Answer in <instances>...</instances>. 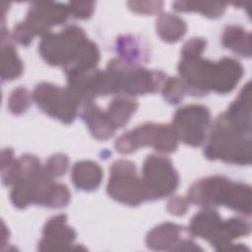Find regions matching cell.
<instances>
[{
  "mask_svg": "<svg viewBox=\"0 0 252 252\" xmlns=\"http://www.w3.org/2000/svg\"><path fill=\"white\" fill-rule=\"evenodd\" d=\"M65 220V216L63 215L49 220L43 230L44 239L40 243V250L65 249L64 247L73 241L75 232L66 225Z\"/></svg>",
  "mask_w": 252,
  "mask_h": 252,
  "instance_id": "30bf717a",
  "label": "cell"
},
{
  "mask_svg": "<svg viewBox=\"0 0 252 252\" xmlns=\"http://www.w3.org/2000/svg\"><path fill=\"white\" fill-rule=\"evenodd\" d=\"M67 162L68 159L64 155H56L52 157L49 159L48 164H46V171L49 175L58 176L64 174L67 168Z\"/></svg>",
  "mask_w": 252,
  "mask_h": 252,
  "instance_id": "44dd1931",
  "label": "cell"
},
{
  "mask_svg": "<svg viewBox=\"0 0 252 252\" xmlns=\"http://www.w3.org/2000/svg\"><path fill=\"white\" fill-rule=\"evenodd\" d=\"M143 176L148 199L167 195L178 184V175L171 162L162 157L149 156L144 163Z\"/></svg>",
  "mask_w": 252,
  "mask_h": 252,
  "instance_id": "52a82bcc",
  "label": "cell"
},
{
  "mask_svg": "<svg viewBox=\"0 0 252 252\" xmlns=\"http://www.w3.org/2000/svg\"><path fill=\"white\" fill-rule=\"evenodd\" d=\"M169 209L170 212H172V214H176V215H180V214H184L185 210H186V203L183 199L177 198L174 200H171L169 203Z\"/></svg>",
  "mask_w": 252,
  "mask_h": 252,
  "instance_id": "603a6c76",
  "label": "cell"
},
{
  "mask_svg": "<svg viewBox=\"0 0 252 252\" xmlns=\"http://www.w3.org/2000/svg\"><path fill=\"white\" fill-rule=\"evenodd\" d=\"M83 117L88 123L92 133L98 139H107L112 136L114 127L107 115L95 105L88 102L83 109Z\"/></svg>",
  "mask_w": 252,
  "mask_h": 252,
  "instance_id": "7c38bea8",
  "label": "cell"
},
{
  "mask_svg": "<svg viewBox=\"0 0 252 252\" xmlns=\"http://www.w3.org/2000/svg\"><path fill=\"white\" fill-rule=\"evenodd\" d=\"M66 20V11L61 6L55 4H37L31 9L28 22L25 25L34 33L46 32L49 26L58 25Z\"/></svg>",
  "mask_w": 252,
  "mask_h": 252,
  "instance_id": "9c48e42d",
  "label": "cell"
},
{
  "mask_svg": "<svg viewBox=\"0 0 252 252\" xmlns=\"http://www.w3.org/2000/svg\"><path fill=\"white\" fill-rule=\"evenodd\" d=\"M3 52V58L7 59V67L2 69L3 72V78L13 79L15 77H18L22 72V64L21 61L18 59L17 54L15 50L13 49V46L9 45L6 49H2Z\"/></svg>",
  "mask_w": 252,
  "mask_h": 252,
  "instance_id": "ac0fdd59",
  "label": "cell"
},
{
  "mask_svg": "<svg viewBox=\"0 0 252 252\" xmlns=\"http://www.w3.org/2000/svg\"><path fill=\"white\" fill-rule=\"evenodd\" d=\"M157 30L167 41H175L185 32L184 22L171 15H163L157 22Z\"/></svg>",
  "mask_w": 252,
  "mask_h": 252,
  "instance_id": "e0dca14e",
  "label": "cell"
},
{
  "mask_svg": "<svg viewBox=\"0 0 252 252\" xmlns=\"http://www.w3.org/2000/svg\"><path fill=\"white\" fill-rule=\"evenodd\" d=\"M33 98L44 112L66 123L71 122L76 115L79 98L71 90L41 84L36 87Z\"/></svg>",
  "mask_w": 252,
  "mask_h": 252,
  "instance_id": "8992f818",
  "label": "cell"
},
{
  "mask_svg": "<svg viewBox=\"0 0 252 252\" xmlns=\"http://www.w3.org/2000/svg\"><path fill=\"white\" fill-rule=\"evenodd\" d=\"M250 134L235 127L223 114L216 122L205 152L211 158L245 164L250 162Z\"/></svg>",
  "mask_w": 252,
  "mask_h": 252,
  "instance_id": "3957f363",
  "label": "cell"
},
{
  "mask_svg": "<svg viewBox=\"0 0 252 252\" xmlns=\"http://www.w3.org/2000/svg\"><path fill=\"white\" fill-rule=\"evenodd\" d=\"M205 41L200 38H192L183 46V57H197L204 49Z\"/></svg>",
  "mask_w": 252,
  "mask_h": 252,
  "instance_id": "7402d4cb",
  "label": "cell"
},
{
  "mask_svg": "<svg viewBox=\"0 0 252 252\" xmlns=\"http://www.w3.org/2000/svg\"><path fill=\"white\" fill-rule=\"evenodd\" d=\"M223 45L241 56H250V33L237 27H228L222 37Z\"/></svg>",
  "mask_w": 252,
  "mask_h": 252,
  "instance_id": "2e32d148",
  "label": "cell"
},
{
  "mask_svg": "<svg viewBox=\"0 0 252 252\" xmlns=\"http://www.w3.org/2000/svg\"><path fill=\"white\" fill-rule=\"evenodd\" d=\"M101 169L92 161H80L73 167L72 178L74 184L84 190L95 189L100 183Z\"/></svg>",
  "mask_w": 252,
  "mask_h": 252,
  "instance_id": "4fadbf2b",
  "label": "cell"
},
{
  "mask_svg": "<svg viewBox=\"0 0 252 252\" xmlns=\"http://www.w3.org/2000/svg\"><path fill=\"white\" fill-rule=\"evenodd\" d=\"M181 228L172 223H164L156 227L148 235V246L156 250H173L174 245H177Z\"/></svg>",
  "mask_w": 252,
  "mask_h": 252,
  "instance_id": "5bb4252c",
  "label": "cell"
},
{
  "mask_svg": "<svg viewBox=\"0 0 252 252\" xmlns=\"http://www.w3.org/2000/svg\"><path fill=\"white\" fill-rule=\"evenodd\" d=\"M189 198L201 206L225 205L242 214L250 215L251 190L242 183H232L223 177L200 180L189 190Z\"/></svg>",
  "mask_w": 252,
  "mask_h": 252,
  "instance_id": "7a4b0ae2",
  "label": "cell"
},
{
  "mask_svg": "<svg viewBox=\"0 0 252 252\" xmlns=\"http://www.w3.org/2000/svg\"><path fill=\"white\" fill-rule=\"evenodd\" d=\"M241 76V65L233 59L223 58L214 64L212 89L219 93H227L234 88Z\"/></svg>",
  "mask_w": 252,
  "mask_h": 252,
  "instance_id": "8fae6325",
  "label": "cell"
},
{
  "mask_svg": "<svg viewBox=\"0 0 252 252\" xmlns=\"http://www.w3.org/2000/svg\"><path fill=\"white\" fill-rule=\"evenodd\" d=\"M107 190L112 198L131 206L148 199L143 181L136 176L134 164L126 160L112 164Z\"/></svg>",
  "mask_w": 252,
  "mask_h": 252,
  "instance_id": "5b68a950",
  "label": "cell"
},
{
  "mask_svg": "<svg viewBox=\"0 0 252 252\" xmlns=\"http://www.w3.org/2000/svg\"><path fill=\"white\" fill-rule=\"evenodd\" d=\"M210 122L209 110L200 105L180 108L174 116L173 130L184 143L199 146L205 139L206 129Z\"/></svg>",
  "mask_w": 252,
  "mask_h": 252,
  "instance_id": "ba28073f",
  "label": "cell"
},
{
  "mask_svg": "<svg viewBox=\"0 0 252 252\" xmlns=\"http://www.w3.org/2000/svg\"><path fill=\"white\" fill-rule=\"evenodd\" d=\"M192 233L207 238L218 250H228L230 240L250 231V224L241 219L222 221L217 212L207 211L196 215L191 221Z\"/></svg>",
  "mask_w": 252,
  "mask_h": 252,
  "instance_id": "277c9868",
  "label": "cell"
},
{
  "mask_svg": "<svg viewBox=\"0 0 252 252\" xmlns=\"http://www.w3.org/2000/svg\"><path fill=\"white\" fill-rule=\"evenodd\" d=\"M185 87L182 85V83L175 78H171L167 84L164 86L163 89V94L164 97L170 101L171 103H177L183 96Z\"/></svg>",
  "mask_w": 252,
  "mask_h": 252,
  "instance_id": "ffe728a7",
  "label": "cell"
},
{
  "mask_svg": "<svg viewBox=\"0 0 252 252\" xmlns=\"http://www.w3.org/2000/svg\"><path fill=\"white\" fill-rule=\"evenodd\" d=\"M137 103L129 96H119L112 100L106 113L114 128L122 127L135 111Z\"/></svg>",
  "mask_w": 252,
  "mask_h": 252,
  "instance_id": "9a60e30c",
  "label": "cell"
},
{
  "mask_svg": "<svg viewBox=\"0 0 252 252\" xmlns=\"http://www.w3.org/2000/svg\"><path fill=\"white\" fill-rule=\"evenodd\" d=\"M42 57L53 65H66L67 75L91 71L98 61L96 46L77 27L46 35L39 46Z\"/></svg>",
  "mask_w": 252,
  "mask_h": 252,
  "instance_id": "6da1fadb",
  "label": "cell"
},
{
  "mask_svg": "<svg viewBox=\"0 0 252 252\" xmlns=\"http://www.w3.org/2000/svg\"><path fill=\"white\" fill-rule=\"evenodd\" d=\"M29 93L26 89L15 90L10 97V109L14 113H21L26 110L30 101Z\"/></svg>",
  "mask_w": 252,
  "mask_h": 252,
  "instance_id": "d6986e66",
  "label": "cell"
}]
</instances>
